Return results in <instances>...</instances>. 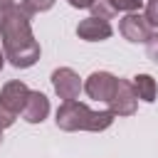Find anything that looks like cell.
Returning a JSON list of instances; mask_svg holds the SVG:
<instances>
[{"instance_id": "cell-8", "label": "cell", "mask_w": 158, "mask_h": 158, "mask_svg": "<svg viewBox=\"0 0 158 158\" xmlns=\"http://www.w3.org/2000/svg\"><path fill=\"white\" fill-rule=\"evenodd\" d=\"M111 35H114L111 22L104 17H96V15H89V17L79 20V25H77V37L84 42H104Z\"/></svg>"}, {"instance_id": "cell-15", "label": "cell", "mask_w": 158, "mask_h": 158, "mask_svg": "<svg viewBox=\"0 0 158 158\" xmlns=\"http://www.w3.org/2000/svg\"><path fill=\"white\" fill-rule=\"evenodd\" d=\"M72 7H77V10H89L91 5H94V0H67Z\"/></svg>"}, {"instance_id": "cell-11", "label": "cell", "mask_w": 158, "mask_h": 158, "mask_svg": "<svg viewBox=\"0 0 158 158\" xmlns=\"http://www.w3.org/2000/svg\"><path fill=\"white\" fill-rule=\"evenodd\" d=\"M131 86L136 91V99L138 101H146V104H153L156 96H158V84L151 74H136L131 79Z\"/></svg>"}, {"instance_id": "cell-1", "label": "cell", "mask_w": 158, "mask_h": 158, "mask_svg": "<svg viewBox=\"0 0 158 158\" xmlns=\"http://www.w3.org/2000/svg\"><path fill=\"white\" fill-rule=\"evenodd\" d=\"M0 40L5 59L15 69H30L40 62V42L32 35V15H27L20 5L0 12Z\"/></svg>"}, {"instance_id": "cell-12", "label": "cell", "mask_w": 158, "mask_h": 158, "mask_svg": "<svg viewBox=\"0 0 158 158\" xmlns=\"http://www.w3.org/2000/svg\"><path fill=\"white\" fill-rule=\"evenodd\" d=\"M57 0H20V7L27 12V15H37V12H47L54 7Z\"/></svg>"}, {"instance_id": "cell-7", "label": "cell", "mask_w": 158, "mask_h": 158, "mask_svg": "<svg viewBox=\"0 0 158 158\" xmlns=\"http://www.w3.org/2000/svg\"><path fill=\"white\" fill-rule=\"evenodd\" d=\"M143 7V0H94V5L89 7L91 15L96 17H104V20H111L116 15H131V12H141Z\"/></svg>"}, {"instance_id": "cell-3", "label": "cell", "mask_w": 158, "mask_h": 158, "mask_svg": "<svg viewBox=\"0 0 158 158\" xmlns=\"http://www.w3.org/2000/svg\"><path fill=\"white\" fill-rule=\"evenodd\" d=\"M52 89L62 101H74L84 91V81L72 67H59L52 72Z\"/></svg>"}, {"instance_id": "cell-14", "label": "cell", "mask_w": 158, "mask_h": 158, "mask_svg": "<svg viewBox=\"0 0 158 158\" xmlns=\"http://www.w3.org/2000/svg\"><path fill=\"white\" fill-rule=\"evenodd\" d=\"M15 121H17V116H15L12 111H7L5 106H0V128L5 131V128H10Z\"/></svg>"}, {"instance_id": "cell-10", "label": "cell", "mask_w": 158, "mask_h": 158, "mask_svg": "<svg viewBox=\"0 0 158 158\" xmlns=\"http://www.w3.org/2000/svg\"><path fill=\"white\" fill-rule=\"evenodd\" d=\"M22 118L27 121V123H42L47 116H49V99L42 94V91H32L30 89V94H27V101H25V106H22Z\"/></svg>"}, {"instance_id": "cell-13", "label": "cell", "mask_w": 158, "mask_h": 158, "mask_svg": "<svg viewBox=\"0 0 158 158\" xmlns=\"http://www.w3.org/2000/svg\"><path fill=\"white\" fill-rule=\"evenodd\" d=\"M143 17L148 20V25H151L153 30H158V0H148V2H146Z\"/></svg>"}, {"instance_id": "cell-16", "label": "cell", "mask_w": 158, "mask_h": 158, "mask_svg": "<svg viewBox=\"0 0 158 158\" xmlns=\"http://www.w3.org/2000/svg\"><path fill=\"white\" fill-rule=\"evenodd\" d=\"M17 2L15 0H0V12H5V10H10V7H15Z\"/></svg>"}, {"instance_id": "cell-4", "label": "cell", "mask_w": 158, "mask_h": 158, "mask_svg": "<svg viewBox=\"0 0 158 158\" xmlns=\"http://www.w3.org/2000/svg\"><path fill=\"white\" fill-rule=\"evenodd\" d=\"M118 32L123 40H128L133 44H146L156 30L148 25V20L141 12H131V15H123L118 20Z\"/></svg>"}, {"instance_id": "cell-17", "label": "cell", "mask_w": 158, "mask_h": 158, "mask_svg": "<svg viewBox=\"0 0 158 158\" xmlns=\"http://www.w3.org/2000/svg\"><path fill=\"white\" fill-rule=\"evenodd\" d=\"M5 67V52H2V47H0V69Z\"/></svg>"}, {"instance_id": "cell-5", "label": "cell", "mask_w": 158, "mask_h": 158, "mask_svg": "<svg viewBox=\"0 0 158 158\" xmlns=\"http://www.w3.org/2000/svg\"><path fill=\"white\" fill-rule=\"evenodd\" d=\"M116 81L118 77H114L111 72H91L84 81V94L94 101H104L109 104L111 96H114V89H116Z\"/></svg>"}, {"instance_id": "cell-6", "label": "cell", "mask_w": 158, "mask_h": 158, "mask_svg": "<svg viewBox=\"0 0 158 158\" xmlns=\"http://www.w3.org/2000/svg\"><path fill=\"white\" fill-rule=\"evenodd\" d=\"M138 109V99H136V91L131 86L128 79H118L116 81V89H114V96L109 101V111L114 116H133Z\"/></svg>"}, {"instance_id": "cell-18", "label": "cell", "mask_w": 158, "mask_h": 158, "mask_svg": "<svg viewBox=\"0 0 158 158\" xmlns=\"http://www.w3.org/2000/svg\"><path fill=\"white\" fill-rule=\"evenodd\" d=\"M0 143H2V128H0Z\"/></svg>"}, {"instance_id": "cell-2", "label": "cell", "mask_w": 158, "mask_h": 158, "mask_svg": "<svg viewBox=\"0 0 158 158\" xmlns=\"http://www.w3.org/2000/svg\"><path fill=\"white\" fill-rule=\"evenodd\" d=\"M114 114L109 109L104 111H91L84 101L74 99V101H62L57 114H54V123L59 131H91V133H99V131H106L111 123H114Z\"/></svg>"}, {"instance_id": "cell-9", "label": "cell", "mask_w": 158, "mask_h": 158, "mask_svg": "<svg viewBox=\"0 0 158 158\" xmlns=\"http://www.w3.org/2000/svg\"><path fill=\"white\" fill-rule=\"evenodd\" d=\"M27 94H30V89H27L25 81L10 79V81H5L2 89H0V106H5L7 111H12V114L17 116V114L22 111L25 101H27Z\"/></svg>"}]
</instances>
